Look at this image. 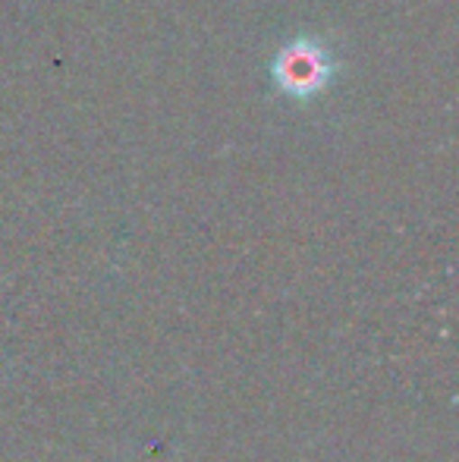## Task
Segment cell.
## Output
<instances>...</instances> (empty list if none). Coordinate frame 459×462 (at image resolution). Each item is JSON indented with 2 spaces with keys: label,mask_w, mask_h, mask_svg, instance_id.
Returning <instances> with one entry per match:
<instances>
[{
  "label": "cell",
  "mask_w": 459,
  "mask_h": 462,
  "mask_svg": "<svg viewBox=\"0 0 459 462\" xmlns=\"http://www.w3.org/2000/svg\"><path fill=\"white\" fill-rule=\"evenodd\" d=\"M325 76H327L325 57L308 48V44H302L299 51H287L280 57V69H277L280 86L293 88V92H315L318 86H325Z\"/></svg>",
  "instance_id": "cell-1"
}]
</instances>
